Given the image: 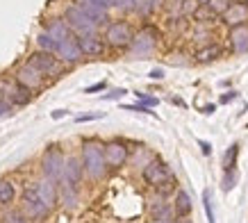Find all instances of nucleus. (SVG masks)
I'll use <instances>...</instances> for the list:
<instances>
[{
	"instance_id": "1",
	"label": "nucleus",
	"mask_w": 248,
	"mask_h": 223,
	"mask_svg": "<svg viewBox=\"0 0 248 223\" xmlns=\"http://www.w3.org/2000/svg\"><path fill=\"white\" fill-rule=\"evenodd\" d=\"M82 162L84 175H89L91 180H103L107 175V164H105V155H103V142L100 139H84L82 142Z\"/></svg>"
},
{
	"instance_id": "2",
	"label": "nucleus",
	"mask_w": 248,
	"mask_h": 223,
	"mask_svg": "<svg viewBox=\"0 0 248 223\" xmlns=\"http://www.w3.org/2000/svg\"><path fill=\"white\" fill-rule=\"evenodd\" d=\"M141 175H143V182L148 187H153V189L157 193H162V196H166V193L175 187V175H173L171 169H169L162 159H157V157H153V159H148V162L143 164Z\"/></svg>"
},
{
	"instance_id": "3",
	"label": "nucleus",
	"mask_w": 248,
	"mask_h": 223,
	"mask_svg": "<svg viewBox=\"0 0 248 223\" xmlns=\"http://www.w3.org/2000/svg\"><path fill=\"white\" fill-rule=\"evenodd\" d=\"M132 37H135V30L128 21H112L105 25V32H103V41H105V48H114V50H128L130 44H132Z\"/></svg>"
},
{
	"instance_id": "4",
	"label": "nucleus",
	"mask_w": 248,
	"mask_h": 223,
	"mask_svg": "<svg viewBox=\"0 0 248 223\" xmlns=\"http://www.w3.org/2000/svg\"><path fill=\"white\" fill-rule=\"evenodd\" d=\"M21 203H23V214H25V219L32 223H41L48 219V214L53 212V209L48 207L41 198H39L37 193V187H34V182H30V185L23 189V196H21Z\"/></svg>"
},
{
	"instance_id": "5",
	"label": "nucleus",
	"mask_w": 248,
	"mask_h": 223,
	"mask_svg": "<svg viewBox=\"0 0 248 223\" xmlns=\"http://www.w3.org/2000/svg\"><path fill=\"white\" fill-rule=\"evenodd\" d=\"M157 30L153 25H143L139 32H135L132 37V44H130L128 52L130 57L135 60H148L153 52H155V46H157Z\"/></svg>"
},
{
	"instance_id": "6",
	"label": "nucleus",
	"mask_w": 248,
	"mask_h": 223,
	"mask_svg": "<svg viewBox=\"0 0 248 223\" xmlns=\"http://www.w3.org/2000/svg\"><path fill=\"white\" fill-rule=\"evenodd\" d=\"M64 21H66L68 30L73 32L76 37H89V34H98V25L91 21L89 16L84 14L82 9L78 7L76 2L73 5H68L64 9V16H62Z\"/></svg>"
},
{
	"instance_id": "7",
	"label": "nucleus",
	"mask_w": 248,
	"mask_h": 223,
	"mask_svg": "<svg viewBox=\"0 0 248 223\" xmlns=\"http://www.w3.org/2000/svg\"><path fill=\"white\" fill-rule=\"evenodd\" d=\"M64 159H66V157L62 153L60 143H50V146L44 150V155H41V173H44V178L60 182L62 171H64Z\"/></svg>"
},
{
	"instance_id": "8",
	"label": "nucleus",
	"mask_w": 248,
	"mask_h": 223,
	"mask_svg": "<svg viewBox=\"0 0 248 223\" xmlns=\"http://www.w3.org/2000/svg\"><path fill=\"white\" fill-rule=\"evenodd\" d=\"M28 62H30L32 66L37 68L44 78H50V80L62 78V75H64V68H66L57 57H55L53 52H44V50H34Z\"/></svg>"
},
{
	"instance_id": "9",
	"label": "nucleus",
	"mask_w": 248,
	"mask_h": 223,
	"mask_svg": "<svg viewBox=\"0 0 248 223\" xmlns=\"http://www.w3.org/2000/svg\"><path fill=\"white\" fill-rule=\"evenodd\" d=\"M103 155H105L107 169H123L130 159V148L125 142L112 139V142L103 143Z\"/></svg>"
},
{
	"instance_id": "10",
	"label": "nucleus",
	"mask_w": 248,
	"mask_h": 223,
	"mask_svg": "<svg viewBox=\"0 0 248 223\" xmlns=\"http://www.w3.org/2000/svg\"><path fill=\"white\" fill-rule=\"evenodd\" d=\"M14 80L18 82V84H23L25 89H30L32 94L39 89H44L46 87V78L41 73H39L37 68L32 66L30 62H25V64H21V66L16 68V73H14Z\"/></svg>"
},
{
	"instance_id": "11",
	"label": "nucleus",
	"mask_w": 248,
	"mask_h": 223,
	"mask_svg": "<svg viewBox=\"0 0 248 223\" xmlns=\"http://www.w3.org/2000/svg\"><path fill=\"white\" fill-rule=\"evenodd\" d=\"M55 57H57V60L64 64V66H73V64H78V62L82 60V50H80V44H78V37H76V34L57 44Z\"/></svg>"
},
{
	"instance_id": "12",
	"label": "nucleus",
	"mask_w": 248,
	"mask_h": 223,
	"mask_svg": "<svg viewBox=\"0 0 248 223\" xmlns=\"http://www.w3.org/2000/svg\"><path fill=\"white\" fill-rule=\"evenodd\" d=\"M228 48L232 55H244L248 52V23L232 25L228 32Z\"/></svg>"
},
{
	"instance_id": "13",
	"label": "nucleus",
	"mask_w": 248,
	"mask_h": 223,
	"mask_svg": "<svg viewBox=\"0 0 248 223\" xmlns=\"http://www.w3.org/2000/svg\"><path fill=\"white\" fill-rule=\"evenodd\" d=\"M76 5L82 9L84 14L89 16L91 21L96 23L98 28L109 23V7H105V5H100V2H93V0H76Z\"/></svg>"
},
{
	"instance_id": "14",
	"label": "nucleus",
	"mask_w": 248,
	"mask_h": 223,
	"mask_svg": "<svg viewBox=\"0 0 248 223\" xmlns=\"http://www.w3.org/2000/svg\"><path fill=\"white\" fill-rule=\"evenodd\" d=\"M82 175H84V169H82V162H80V157L71 155L64 159V171H62V178L60 182H66L71 187H78L82 182Z\"/></svg>"
},
{
	"instance_id": "15",
	"label": "nucleus",
	"mask_w": 248,
	"mask_h": 223,
	"mask_svg": "<svg viewBox=\"0 0 248 223\" xmlns=\"http://www.w3.org/2000/svg\"><path fill=\"white\" fill-rule=\"evenodd\" d=\"M34 187H37L39 198H41V201H44L50 209L60 203V187H57V182H55V180L41 178V180H37V182H34Z\"/></svg>"
},
{
	"instance_id": "16",
	"label": "nucleus",
	"mask_w": 248,
	"mask_h": 223,
	"mask_svg": "<svg viewBox=\"0 0 248 223\" xmlns=\"http://www.w3.org/2000/svg\"><path fill=\"white\" fill-rule=\"evenodd\" d=\"M82 57H100L105 52V41L100 34H89V37H78Z\"/></svg>"
},
{
	"instance_id": "17",
	"label": "nucleus",
	"mask_w": 248,
	"mask_h": 223,
	"mask_svg": "<svg viewBox=\"0 0 248 223\" xmlns=\"http://www.w3.org/2000/svg\"><path fill=\"white\" fill-rule=\"evenodd\" d=\"M221 18H223V23L230 25V28H232V25H239V23H246L248 21V7L244 2H237V0H234V2L228 5V9L221 14Z\"/></svg>"
},
{
	"instance_id": "18",
	"label": "nucleus",
	"mask_w": 248,
	"mask_h": 223,
	"mask_svg": "<svg viewBox=\"0 0 248 223\" xmlns=\"http://www.w3.org/2000/svg\"><path fill=\"white\" fill-rule=\"evenodd\" d=\"M44 32H46V34H48L50 39H55L57 44H60V41H64V39H68V37H73V32L68 30L66 21H64L62 16H55V18H50V21L46 23Z\"/></svg>"
},
{
	"instance_id": "19",
	"label": "nucleus",
	"mask_w": 248,
	"mask_h": 223,
	"mask_svg": "<svg viewBox=\"0 0 248 223\" xmlns=\"http://www.w3.org/2000/svg\"><path fill=\"white\" fill-rule=\"evenodd\" d=\"M32 100V91L25 89L23 84H18L16 80H12L9 84V91H7V103L12 107H23V105H28Z\"/></svg>"
},
{
	"instance_id": "20",
	"label": "nucleus",
	"mask_w": 248,
	"mask_h": 223,
	"mask_svg": "<svg viewBox=\"0 0 248 223\" xmlns=\"http://www.w3.org/2000/svg\"><path fill=\"white\" fill-rule=\"evenodd\" d=\"M173 214L175 216H189L191 214V198L185 189H178L175 191V198H173Z\"/></svg>"
},
{
	"instance_id": "21",
	"label": "nucleus",
	"mask_w": 248,
	"mask_h": 223,
	"mask_svg": "<svg viewBox=\"0 0 248 223\" xmlns=\"http://www.w3.org/2000/svg\"><path fill=\"white\" fill-rule=\"evenodd\" d=\"M221 55H223V48L212 41V44H207V46H203V48L196 50V62H198V64H207V62L218 60Z\"/></svg>"
},
{
	"instance_id": "22",
	"label": "nucleus",
	"mask_w": 248,
	"mask_h": 223,
	"mask_svg": "<svg viewBox=\"0 0 248 223\" xmlns=\"http://www.w3.org/2000/svg\"><path fill=\"white\" fill-rule=\"evenodd\" d=\"M60 187V201L64 203V207L73 209L78 205V187H71L66 182H57Z\"/></svg>"
},
{
	"instance_id": "23",
	"label": "nucleus",
	"mask_w": 248,
	"mask_h": 223,
	"mask_svg": "<svg viewBox=\"0 0 248 223\" xmlns=\"http://www.w3.org/2000/svg\"><path fill=\"white\" fill-rule=\"evenodd\" d=\"M173 214V207L169 205L166 201H153L151 203V216H153V221H169Z\"/></svg>"
},
{
	"instance_id": "24",
	"label": "nucleus",
	"mask_w": 248,
	"mask_h": 223,
	"mask_svg": "<svg viewBox=\"0 0 248 223\" xmlns=\"http://www.w3.org/2000/svg\"><path fill=\"white\" fill-rule=\"evenodd\" d=\"M16 198V187L12 180H0V205L7 207Z\"/></svg>"
},
{
	"instance_id": "25",
	"label": "nucleus",
	"mask_w": 248,
	"mask_h": 223,
	"mask_svg": "<svg viewBox=\"0 0 248 223\" xmlns=\"http://www.w3.org/2000/svg\"><path fill=\"white\" fill-rule=\"evenodd\" d=\"M157 9V0H135V7H132V12H135L137 16H151L153 12Z\"/></svg>"
},
{
	"instance_id": "26",
	"label": "nucleus",
	"mask_w": 248,
	"mask_h": 223,
	"mask_svg": "<svg viewBox=\"0 0 248 223\" xmlns=\"http://www.w3.org/2000/svg\"><path fill=\"white\" fill-rule=\"evenodd\" d=\"M237 157H239V143H232L223 155V169L226 171H234L237 169Z\"/></svg>"
},
{
	"instance_id": "27",
	"label": "nucleus",
	"mask_w": 248,
	"mask_h": 223,
	"mask_svg": "<svg viewBox=\"0 0 248 223\" xmlns=\"http://www.w3.org/2000/svg\"><path fill=\"white\" fill-rule=\"evenodd\" d=\"M191 18H194V21H198L201 25H207V23H212L214 18H217V14H214V12H212V9L207 7V5H203V2H201V5H198V9L194 12V16H191Z\"/></svg>"
},
{
	"instance_id": "28",
	"label": "nucleus",
	"mask_w": 248,
	"mask_h": 223,
	"mask_svg": "<svg viewBox=\"0 0 248 223\" xmlns=\"http://www.w3.org/2000/svg\"><path fill=\"white\" fill-rule=\"evenodd\" d=\"M37 50L53 52V55H55V50H57V41H55V39H50L44 30H41V32L37 34Z\"/></svg>"
},
{
	"instance_id": "29",
	"label": "nucleus",
	"mask_w": 248,
	"mask_h": 223,
	"mask_svg": "<svg viewBox=\"0 0 248 223\" xmlns=\"http://www.w3.org/2000/svg\"><path fill=\"white\" fill-rule=\"evenodd\" d=\"M0 223H30V221L25 219V214H23L21 209H9V212L2 214Z\"/></svg>"
},
{
	"instance_id": "30",
	"label": "nucleus",
	"mask_w": 248,
	"mask_h": 223,
	"mask_svg": "<svg viewBox=\"0 0 248 223\" xmlns=\"http://www.w3.org/2000/svg\"><path fill=\"white\" fill-rule=\"evenodd\" d=\"M237 180H239V175H237V169H234V171H226V175H223V180H221V189H223V191H230V189H234Z\"/></svg>"
},
{
	"instance_id": "31",
	"label": "nucleus",
	"mask_w": 248,
	"mask_h": 223,
	"mask_svg": "<svg viewBox=\"0 0 248 223\" xmlns=\"http://www.w3.org/2000/svg\"><path fill=\"white\" fill-rule=\"evenodd\" d=\"M135 96H137V100H139V103L146 105V107H151V110L159 105V98L157 96H148L146 91H135Z\"/></svg>"
},
{
	"instance_id": "32",
	"label": "nucleus",
	"mask_w": 248,
	"mask_h": 223,
	"mask_svg": "<svg viewBox=\"0 0 248 223\" xmlns=\"http://www.w3.org/2000/svg\"><path fill=\"white\" fill-rule=\"evenodd\" d=\"M203 207H205V214H207V221H210V223H217V216H214V205H212L210 191H203Z\"/></svg>"
},
{
	"instance_id": "33",
	"label": "nucleus",
	"mask_w": 248,
	"mask_h": 223,
	"mask_svg": "<svg viewBox=\"0 0 248 223\" xmlns=\"http://www.w3.org/2000/svg\"><path fill=\"white\" fill-rule=\"evenodd\" d=\"M203 5H207V7H210L214 14L221 16V14H223V12L228 9V5H230V2H228V0H205Z\"/></svg>"
},
{
	"instance_id": "34",
	"label": "nucleus",
	"mask_w": 248,
	"mask_h": 223,
	"mask_svg": "<svg viewBox=\"0 0 248 223\" xmlns=\"http://www.w3.org/2000/svg\"><path fill=\"white\" fill-rule=\"evenodd\" d=\"M198 0H182L180 2V16H194V12L198 9Z\"/></svg>"
},
{
	"instance_id": "35",
	"label": "nucleus",
	"mask_w": 248,
	"mask_h": 223,
	"mask_svg": "<svg viewBox=\"0 0 248 223\" xmlns=\"http://www.w3.org/2000/svg\"><path fill=\"white\" fill-rule=\"evenodd\" d=\"M123 110L125 112H139V114H151V116H155L157 119V114L151 110V107H146V105L141 103H135V105H123Z\"/></svg>"
},
{
	"instance_id": "36",
	"label": "nucleus",
	"mask_w": 248,
	"mask_h": 223,
	"mask_svg": "<svg viewBox=\"0 0 248 223\" xmlns=\"http://www.w3.org/2000/svg\"><path fill=\"white\" fill-rule=\"evenodd\" d=\"M105 119V112H89V114H78L76 123H87V121H98Z\"/></svg>"
},
{
	"instance_id": "37",
	"label": "nucleus",
	"mask_w": 248,
	"mask_h": 223,
	"mask_svg": "<svg viewBox=\"0 0 248 223\" xmlns=\"http://www.w3.org/2000/svg\"><path fill=\"white\" fill-rule=\"evenodd\" d=\"M128 94V89H123V87H116V89H112V91H107V94H103V100H121V98Z\"/></svg>"
},
{
	"instance_id": "38",
	"label": "nucleus",
	"mask_w": 248,
	"mask_h": 223,
	"mask_svg": "<svg viewBox=\"0 0 248 223\" xmlns=\"http://www.w3.org/2000/svg\"><path fill=\"white\" fill-rule=\"evenodd\" d=\"M194 41H210L212 44V32L207 28H201V30L194 32Z\"/></svg>"
},
{
	"instance_id": "39",
	"label": "nucleus",
	"mask_w": 248,
	"mask_h": 223,
	"mask_svg": "<svg viewBox=\"0 0 248 223\" xmlns=\"http://www.w3.org/2000/svg\"><path fill=\"white\" fill-rule=\"evenodd\" d=\"M107 89V82H96V84H91L84 89V94H98V91H105Z\"/></svg>"
},
{
	"instance_id": "40",
	"label": "nucleus",
	"mask_w": 248,
	"mask_h": 223,
	"mask_svg": "<svg viewBox=\"0 0 248 223\" xmlns=\"http://www.w3.org/2000/svg\"><path fill=\"white\" fill-rule=\"evenodd\" d=\"M12 110H14V107H12L7 100H0V119H2V116H9Z\"/></svg>"
},
{
	"instance_id": "41",
	"label": "nucleus",
	"mask_w": 248,
	"mask_h": 223,
	"mask_svg": "<svg viewBox=\"0 0 248 223\" xmlns=\"http://www.w3.org/2000/svg\"><path fill=\"white\" fill-rule=\"evenodd\" d=\"M198 146L203 150V155H212V143H207L205 139H198Z\"/></svg>"
},
{
	"instance_id": "42",
	"label": "nucleus",
	"mask_w": 248,
	"mask_h": 223,
	"mask_svg": "<svg viewBox=\"0 0 248 223\" xmlns=\"http://www.w3.org/2000/svg\"><path fill=\"white\" fill-rule=\"evenodd\" d=\"M234 98H237V91H228V94H223V96H221V103L228 105V103H232Z\"/></svg>"
},
{
	"instance_id": "43",
	"label": "nucleus",
	"mask_w": 248,
	"mask_h": 223,
	"mask_svg": "<svg viewBox=\"0 0 248 223\" xmlns=\"http://www.w3.org/2000/svg\"><path fill=\"white\" fill-rule=\"evenodd\" d=\"M148 78H151V80H162V78H164V71H162V68H153L151 73H148Z\"/></svg>"
},
{
	"instance_id": "44",
	"label": "nucleus",
	"mask_w": 248,
	"mask_h": 223,
	"mask_svg": "<svg viewBox=\"0 0 248 223\" xmlns=\"http://www.w3.org/2000/svg\"><path fill=\"white\" fill-rule=\"evenodd\" d=\"M66 114H68V112H66V110H55V112H53V114H50V116H53V119H55V121H57V119H64V116H66Z\"/></svg>"
},
{
	"instance_id": "45",
	"label": "nucleus",
	"mask_w": 248,
	"mask_h": 223,
	"mask_svg": "<svg viewBox=\"0 0 248 223\" xmlns=\"http://www.w3.org/2000/svg\"><path fill=\"white\" fill-rule=\"evenodd\" d=\"M214 110H217V105H205V107H203V114H214Z\"/></svg>"
},
{
	"instance_id": "46",
	"label": "nucleus",
	"mask_w": 248,
	"mask_h": 223,
	"mask_svg": "<svg viewBox=\"0 0 248 223\" xmlns=\"http://www.w3.org/2000/svg\"><path fill=\"white\" fill-rule=\"evenodd\" d=\"M175 223H194L189 216H175Z\"/></svg>"
},
{
	"instance_id": "47",
	"label": "nucleus",
	"mask_w": 248,
	"mask_h": 223,
	"mask_svg": "<svg viewBox=\"0 0 248 223\" xmlns=\"http://www.w3.org/2000/svg\"><path fill=\"white\" fill-rule=\"evenodd\" d=\"M93 2H100V5H105V7H112V0H93Z\"/></svg>"
},
{
	"instance_id": "48",
	"label": "nucleus",
	"mask_w": 248,
	"mask_h": 223,
	"mask_svg": "<svg viewBox=\"0 0 248 223\" xmlns=\"http://www.w3.org/2000/svg\"><path fill=\"white\" fill-rule=\"evenodd\" d=\"M151 223H171V221H151Z\"/></svg>"
},
{
	"instance_id": "49",
	"label": "nucleus",
	"mask_w": 248,
	"mask_h": 223,
	"mask_svg": "<svg viewBox=\"0 0 248 223\" xmlns=\"http://www.w3.org/2000/svg\"><path fill=\"white\" fill-rule=\"evenodd\" d=\"M244 5H246V7H248V0H244Z\"/></svg>"
}]
</instances>
